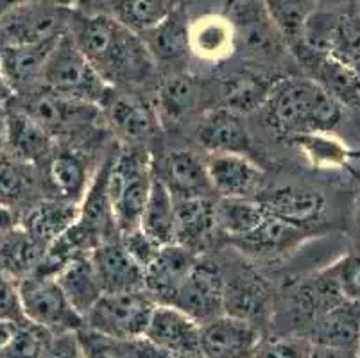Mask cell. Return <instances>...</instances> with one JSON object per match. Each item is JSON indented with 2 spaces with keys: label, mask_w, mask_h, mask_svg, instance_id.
<instances>
[{
  "label": "cell",
  "mask_w": 360,
  "mask_h": 358,
  "mask_svg": "<svg viewBox=\"0 0 360 358\" xmlns=\"http://www.w3.org/2000/svg\"><path fill=\"white\" fill-rule=\"evenodd\" d=\"M274 84L250 70L231 72L221 83L222 108L242 115L265 104Z\"/></svg>",
  "instance_id": "cell-32"
},
{
  "label": "cell",
  "mask_w": 360,
  "mask_h": 358,
  "mask_svg": "<svg viewBox=\"0 0 360 358\" xmlns=\"http://www.w3.org/2000/svg\"><path fill=\"white\" fill-rule=\"evenodd\" d=\"M22 310L29 323L51 333L79 331L84 326L83 315L75 312L54 276L32 274L18 281Z\"/></svg>",
  "instance_id": "cell-6"
},
{
  "label": "cell",
  "mask_w": 360,
  "mask_h": 358,
  "mask_svg": "<svg viewBox=\"0 0 360 358\" xmlns=\"http://www.w3.org/2000/svg\"><path fill=\"white\" fill-rule=\"evenodd\" d=\"M45 248L22 226L0 233V271L15 281L34 274L44 260Z\"/></svg>",
  "instance_id": "cell-24"
},
{
  "label": "cell",
  "mask_w": 360,
  "mask_h": 358,
  "mask_svg": "<svg viewBox=\"0 0 360 358\" xmlns=\"http://www.w3.org/2000/svg\"><path fill=\"white\" fill-rule=\"evenodd\" d=\"M198 262V255L191 249L179 244L163 245L143 269V288L158 305H170Z\"/></svg>",
  "instance_id": "cell-15"
},
{
  "label": "cell",
  "mask_w": 360,
  "mask_h": 358,
  "mask_svg": "<svg viewBox=\"0 0 360 358\" xmlns=\"http://www.w3.org/2000/svg\"><path fill=\"white\" fill-rule=\"evenodd\" d=\"M41 358H83L77 331L52 335L51 343H49Z\"/></svg>",
  "instance_id": "cell-46"
},
{
  "label": "cell",
  "mask_w": 360,
  "mask_h": 358,
  "mask_svg": "<svg viewBox=\"0 0 360 358\" xmlns=\"http://www.w3.org/2000/svg\"><path fill=\"white\" fill-rule=\"evenodd\" d=\"M72 8L58 0H29L0 16V45H25L63 34Z\"/></svg>",
  "instance_id": "cell-7"
},
{
  "label": "cell",
  "mask_w": 360,
  "mask_h": 358,
  "mask_svg": "<svg viewBox=\"0 0 360 358\" xmlns=\"http://www.w3.org/2000/svg\"><path fill=\"white\" fill-rule=\"evenodd\" d=\"M20 110L56 140L58 136H65L94 122L99 108L61 97L45 87H38L22 95Z\"/></svg>",
  "instance_id": "cell-8"
},
{
  "label": "cell",
  "mask_w": 360,
  "mask_h": 358,
  "mask_svg": "<svg viewBox=\"0 0 360 358\" xmlns=\"http://www.w3.org/2000/svg\"><path fill=\"white\" fill-rule=\"evenodd\" d=\"M54 278L58 280L61 290L65 292V295L68 298L72 307L75 308V312L83 315V319L84 315L90 312V308L104 294L96 269L91 265L88 255L72 260Z\"/></svg>",
  "instance_id": "cell-28"
},
{
  "label": "cell",
  "mask_w": 360,
  "mask_h": 358,
  "mask_svg": "<svg viewBox=\"0 0 360 358\" xmlns=\"http://www.w3.org/2000/svg\"><path fill=\"white\" fill-rule=\"evenodd\" d=\"M205 167L212 188L221 197L251 199L264 183L260 169L245 154L212 153L206 156Z\"/></svg>",
  "instance_id": "cell-17"
},
{
  "label": "cell",
  "mask_w": 360,
  "mask_h": 358,
  "mask_svg": "<svg viewBox=\"0 0 360 358\" xmlns=\"http://www.w3.org/2000/svg\"><path fill=\"white\" fill-rule=\"evenodd\" d=\"M139 228L162 248L176 242L174 197L156 176L153 177Z\"/></svg>",
  "instance_id": "cell-27"
},
{
  "label": "cell",
  "mask_w": 360,
  "mask_h": 358,
  "mask_svg": "<svg viewBox=\"0 0 360 358\" xmlns=\"http://www.w3.org/2000/svg\"><path fill=\"white\" fill-rule=\"evenodd\" d=\"M349 0H314V4H316V9H335L340 8V6L348 4Z\"/></svg>",
  "instance_id": "cell-51"
},
{
  "label": "cell",
  "mask_w": 360,
  "mask_h": 358,
  "mask_svg": "<svg viewBox=\"0 0 360 358\" xmlns=\"http://www.w3.org/2000/svg\"><path fill=\"white\" fill-rule=\"evenodd\" d=\"M111 0H74V9L84 13H99V8H108Z\"/></svg>",
  "instance_id": "cell-48"
},
{
  "label": "cell",
  "mask_w": 360,
  "mask_h": 358,
  "mask_svg": "<svg viewBox=\"0 0 360 358\" xmlns=\"http://www.w3.org/2000/svg\"><path fill=\"white\" fill-rule=\"evenodd\" d=\"M265 213L292 228L314 222L325 210V199L319 192L303 186H281L258 199Z\"/></svg>",
  "instance_id": "cell-20"
},
{
  "label": "cell",
  "mask_w": 360,
  "mask_h": 358,
  "mask_svg": "<svg viewBox=\"0 0 360 358\" xmlns=\"http://www.w3.org/2000/svg\"><path fill=\"white\" fill-rule=\"evenodd\" d=\"M174 197L176 242L199 255L208 248L217 233L215 222V201L206 196Z\"/></svg>",
  "instance_id": "cell-19"
},
{
  "label": "cell",
  "mask_w": 360,
  "mask_h": 358,
  "mask_svg": "<svg viewBox=\"0 0 360 358\" xmlns=\"http://www.w3.org/2000/svg\"><path fill=\"white\" fill-rule=\"evenodd\" d=\"M13 330H15V324L0 323V347L8 343V339L11 337V333H13Z\"/></svg>",
  "instance_id": "cell-52"
},
{
  "label": "cell",
  "mask_w": 360,
  "mask_h": 358,
  "mask_svg": "<svg viewBox=\"0 0 360 358\" xmlns=\"http://www.w3.org/2000/svg\"><path fill=\"white\" fill-rule=\"evenodd\" d=\"M312 350L314 344L303 337H262L251 358H309Z\"/></svg>",
  "instance_id": "cell-41"
},
{
  "label": "cell",
  "mask_w": 360,
  "mask_h": 358,
  "mask_svg": "<svg viewBox=\"0 0 360 358\" xmlns=\"http://www.w3.org/2000/svg\"><path fill=\"white\" fill-rule=\"evenodd\" d=\"M188 49L205 59H221L235 49L233 27L228 16L205 15L188 25Z\"/></svg>",
  "instance_id": "cell-30"
},
{
  "label": "cell",
  "mask_w": 360,
  "mask_h": 358,
  "mask_svg": "<svg viewBox=\"0 0 360 358\" xmlns=\"http://www.w3.org/2000/svg\"><path fill=\"white\" fill-rule=\"evenodd\" d=\"M153 177L155 170L146 149L127 146L111 154L108 193L119 235L139 228Z\"/></svg>",
  "instance_id": "cell-3"
},
{
  "label": "cell",
  "mask_w": 360,
  "mask_h": 358,
  "mask_svg": "<svg viewBox=\"0 0 360 358\" xmlns=\"http://www.w3.org/2000/svg\"><path fill=\"white\" fill-rule=\"evenodd\" d=\"M198 142L212 153L244 154L250 149L251 138L240 115L228 108H214L206 111L199 120Z\"/></svg>",
  "instance_id": "cell-21"
},
{
  "label": "cell",
  "mask_w": 360,
  "mask_h": 358,
  "mask_svg": "<svg viewBox=\"0 0 360 358\" xmlns=\"http://www.w3.org/2000/svg\"><path fill=\"white\" fill-rule=\"evenodd\" d=\"M172 9L174 0H111L106 13L136 34H143L162 24Z\"/></svg>",
  "instance_id": "cell-35"
},
{
  "label": "cell",
  "mask_w": 360,
  "mask_h": 358,
  "mask_svg": "<svg viewBox=\"0 0 360 358\" xmlns=\"http://www.w3.org/2000/svg\"><path fill=\"white\" fill-rule=\"evenodd\" d=\"M267 312V292L257 278L237 276L224 280V314L257 324Z\"/></svg>",
  "instance_id": "cell-34"
},
{
  "label": "cell",
  "mask_w": 360,
  "mask_h": 358,
  "mask_svg": "<svg viewBox=\"0 0 360 358\" xmlns=\"http://www.w3.org/2000/svg\"><path fill=\"white\" fill-rule=\"evenodd\" d=\"M47 165L49 181L58 192V197L79 205L91 181L83 154L74 149L52 151Z\"/></svg>",
  "instance_id": "cell-26"
},
{
  "label": "cell",
  "mask_w": 360,
  "mask_h": 358,
  "mask_svg": "<svg viewBox=\"0 0 360 358\" xmlns=\"http://www.w3.org/2000/svg\"><path fill=\"white\" fill-rule=\"evenodd\" d=\"M0 323L15 324V326L29 323L22 310L18 281L9 278L2 271H0Z\"/></svg>",
  "instance_id": "cell-43"
},
{
  "label": "cell",
  "mask_w": 360,
  "mask_h": 358,
  "mask_svg": "<svg viewBox=\"0 0 360 358\" xmlns=\"http://www.w3.org/2000/svg\"><path fill=\"white\" fill-rule=\"evenodd\" d=\"M170 307L185 312L201 326L210 323L224 314V276L210 264L198 262L174 294Z\"/></svg>",
  "instance_id": "cell-10"
},
{
  "label": "cell",
  "mask_w": 360,
  "mask_h": 358,
  "mask_svg": "<svg viewBox=\"0 0 360 358\" xmlns=\"http://www.w3.org/2000/svg\"><path fill=\"white\" fill-rule=\"evenodd\" d=\"M31 163H25L13 154L0 153V206L11 208L25 201L34 190V174Z\"/></svg>",
  "instance_id": "cell-38"
},
{
  "label": "cell",
  "mask_w": 360,
  "mask_h": 358,
  "mask_svg": "<svg viewBox=\"0 0 360 358\" xmlns=\"http://www.w3.org/2000/svg\"><path fill=\"white\" fill-rule=\"evenodd\" d=\"M267 213L262 205L253 199L244 197H219L215 201V222L217 231H222L233 241H244L251 233L257 231Z\"/></svg>",
  "instance_id": "cell-29"
},
{
  "label": "cell",
  "mask_w": 360,
  "mask_h": 358,
  "mask_svg": "<svg viewBox=\"0 0 360 358\" xmlns=\"http://www.w3.org/2000/svg\"><path fill=\"white\" fill-rule=\"evenodd\" d=\"M52 335L54 333L32 323L15 326L8 343L0 347V358H41Z\"/></svg>",
  "instance_id": "cell-40"
},
{
  "label": "cell",
  "mask_w": 360,
  "mask_h": 358,
  "mask_svg": "<svg viewBox=\"0 0 360 358\" xmlns=\"http://www.w3.org/2000/svg\"><path fill=\"white\" fill-rule=\"evenodd\" d=\"M228 20L233 27L235 49L251 58L276 56L285 41L265 11L264 0H231Z\"/></svg>",
  "instance_id": "cell-9"
},
{
  "label": "cell",
  "mask_w": 360,
  "mask_h": 358,
  "mask_svg": "<svg viewBox=\"0 0 360 358\" xmlns=\"http://www.w3.org/2000/svg\"><path fill=\"white\" fill-rule=\"evenodd\" d=\"M77 215H79V205L56 197L31 206V210L22 219L20 226L34 241L47 248L77 221Z\"/></svg>",
  "instance_id": "cell-25"
},
{
  "label": "cell",
  "mask_w": 360,
  "mask_h": 358,
  "mask_svg": "<svg viewBox=\"0 0 360 358\" xmlns=\"http://www.w3.org/2000/svg\"><path fill=\"white\" fill-rule=\"evenodd\" d=\"M359 221H360V203H359Z\"/></svg>",
  "instance_id": "cell-57"
},
{
  "label": "cell",
  "mask_w": 360,
  "mask_h": 358,
  "mask_svg": "<svg viewBox=\"0 0 360 358\" xmlns=\"http://www.w3.org/2000/svg\"><path fill=\"white\" fill-rule=\"evenodd\" d=\"M58 2L63 6H68V8H72V4H74V0H58Z\"/></svg>",
  "instance_id": "cell-55"
},
{
  "label": "cell",
  "mask_w": 360,
  "mask_h": 358,
  "mask_svg": "<svg viewBox=\"0 0 360 358\" xmlns=\"http://www.w3.org/2000/svg\"><path fill=\"white\" fill-rule=\"evenodd\" d=\"M143 339L176 358L201 357V324L170 305H156Z\"/></svg>",
  "instance_id": "cell-11"
},
{
  "label": "cell",
  "mask_w": 360,
  "mask_h": 358,
  "mask_svg": "<svg viewBox=\"0 0 360 358\" xmlns=\"http://www.w3.org/2000/svg\"><path fill=\"white\" fill-rule=\"evenodd\" d=\"M265 108L271 126L292 136L328 131L340 120V104L312 79H285L276 83Z\"/></svg>",
  "instance_id": "cell-2"
},
{
  "label": "cell",
  "mask_w": 360,
  "mask_h": 358,
  "mask_svg": "<svg viewBox=\"0 0 360 358\" xmlns=\"http://www.w3.org/2000/svg\"><path fill=\"white\" fill-rule=\"evenodd\" d=\"M309 358H346L345 350H335V347L326 346H314L312 353Z\"/></svg>",
  "instance_id": "cell-49"
},
{
  "label": "cell",
  "mask_w": 360,
  "mask_h": 358,
  "mask_svg": "<svg viewBox=\"0 0 360 358\" xmlns=\"http://www.w3.org/2000/svg\"><path fill=\"white\" fill-rule=\"evenodd\" d=\"M156 305L147 290L108 292L84 315L83 328L120 343L142 339Z\"/></svg>",
  "instance_id": "cell-5"
},
{
  "label": "cell",
  "mask_w": 360,
  "mask_h": 358,
  "mask_svg": "<svg viewBox=\"0 0 360 358\" xmlns=\"http://www.w3.org/2000/svg\"><path fill=\"white\" fill-rule=\"evenodd\" d=\"M201 90L195 77L188 74L170 75L160 87L156 97V113L160 124H181L198 106Z\"/></svg>",
  "instance_id": "cell-31"
},
{
  "label": "cell",
  "mask_w": 360,
  "mask_h": 358,
  "mask_svg": "<svg viewBox=\"0 0 360 358\" xmlns=\"http://www.w3.org/2000/svg\"><path fill=\"white\" fill-rule=\"evenodd\" d=\"M127 351H129V358H176L169 354L167 351L160 350L155 344H150L149 340L136 339L127 343Z\"/></svg>",
  "instance_id": "cell-47"
},
{
  "label": "cell",
  "mask_w": 360,
  "mask_h": 358,
  "mask_svg": "<svg viewBox=\"0 0 360 358\" xmlns=\"http://www.w3.org/2000/svg\"><path fill=\"white\" fill-rule=\"evenodd\" d=\"M356 13L360 15V0H356Z\"/></svg>",
  "instance_id": "cell-56"
},
{
  "label": "cell",
  "mask_w": 360,
  "mask_h": 358,
  "mask_svg": "<svg viewBox=\"0 0 360 358\" xmlns=\"http://www.w3.org/2000/svg\"><path fill=\"white\" fill-rule=\"evenodd\" d=\"M104 294L108 292L146 290L143 269L126 251L119 236L103 241L88 252Z\"/></svg>",
  "instance_id": "cell-18"
},
{
  "label": "cell",
  "mask_w": 360,
  "mask_h": 358,
  "mask_svg": "<svg viewBox=\"0 0 360 358\" xmlns=\"http://www.w3.org/2000/svg\"><path fill=\"white\" fill-rule=\"evenodd\" d=\"M9 94H11V90H9V87L6 84L4 77H2V72H0V106H2V103L9 97Z\"/></svg>",
  "instance_id": "cell-54"
},
{
  "label": "cell",
  "mask_w": 360,
  "mask_h": 358,
  "mask_svg": "<svg viewBox=\"0 0 360 358\" xmlns=\"http://www.w3.org/2000/svg\"><path fill=\"white\" fill-rule=\"evenodd\" d=\"M77 337L83 350V358H129L127 343L110 339L86 328H81Z\"/></svg>",
  "instance_id": "cell-42"
},
{
  "label": "cell",
  "mask_w": 360,
  "mask_h": 358,
  "mask_svg": "<svg viewBox=\"0 0 360 358\" xmlns=\"http://www.w3.org/2000/svg\"><path fill=\"white\" fill-rule=\"evenodd\" d=\"M312 335L316 346L345 350L360 335V315L348 303H340L314 321Z\"/></svg>",
  "instance_id": "cell-33"
},
{
  "label": "cell",
  "mask_w": 360,
  "mask_h": 358,
  "mask_svg": "<svg viewBox=\"0 0 360 358\" xmlns=\"http://www.w3.org/2000/svg\"><path fill=\"white\" fill-rule=\"evenodd\" d=\"M60 36L36 44L0 45V72L11 94L24 95L41 87L44 68Z\"/></svg>",
  "instance_id": "cell-13"
},
{
  "label": "cell",
  "mask_w": 360,
  "mask_h": 358,
  "mask_svg": "<svg viewBox=\"0 0 360 358\" xmlns=\"http://www.w3.org/2000/svg\"><path fill=\"white\" fill-rule=\"evenodd\" d=\"M41 87L61 97L101 108L113 88L91 67L86 56L67 32L60 36L44 68Z\"/></svg>",
  "instance_id": "cell-4"
},
{
  "label": "cell",
  "mask_w": 360,
  "mask_h": 358,
  "mask_svg": "<svg viewBox=\"0 0 360 358\" xmlns=\"http://www.w3.org/2000/svg\"><path fill=\"white\" fill-rule=\"evenodd\" d=\"M15 226V222H13V215L11 212H9V208H6V206H0V233L6 231V229L13 228Z\"/></svg>",
  "instance_id": "cell-50"
},
{
  "label": "cell",
  "mask_w": 360,
  "mask_h": 358,
  "mask_svg": "<svg viewBox=\"0 0 360 358\" xmlns=\"http://www.w3.org/2000/svg\"><path fill=\"white\" fill-rule=\"evenodd\" d=\"M155 176L169 188L172 196L210 197V193H214L206 174L205 160L198 158L191 151H172L167 154L160 163L158 174Z\"/></svg>",
  "instance_id": "cell-22"
},
{
  "label": "cell",
  "mask_w": 360,
  "mask_h": 358,
  "mask_svg": "<svg viewBox=\"0 0 360 358\" xmlns=\"http://www.w3.org/2000/svg\"><path fill=\"white\" fill-rule=\"evenodd\" d=\"M326 54L360 75V15L355 11L337 13Z\"/></svg>",
  "instance_id": "cell-37"
},
{
  "label": "cell",
  "mask_w": 360,
  "mask_h": 358,
  "mask_svg": "<svg viewBox=\"0 0 360 358\" xmlns=\"http://www.w3.org/2000/svg\"><path fill=\"white\" fill-rule=\"evenodd\" d=\"M101 110H104L108 122L115 129V133L126 138L129 146H140L147 142L160 129L156 108L124 90L113 88Z\"/></svg>",
  "instance_id": "cell-14"
},
{
  "label": "cell",
  "mask_w": 360,
  "mask_h": 358,
  "mask_svg": "<svg viewBox=\"0 0 360 358\" xmlns=\"http://www.w3.org/2000/svg\"><path fill=\"white\" fill-rule=\"evenodd\" d=\"M24 2H29V0H0V16L6 15L9 9L16 8V6L24 4Z\"/></svg>",
  "instance_id": "cell-53"
},
{
  "label": "cell",
  "mask_w": 360,
  "mask_h": 358,
  "mask_svg": "<svg viewBox=\"0 0 360 358\" xmlns=\"http://www.w3.org/2000/svg\"><path fill=\"white\" fill-rule=\"evenodd\" d=\"M264 6L289 47L300 41L303 25L316 9L314 0H264Z\"/></svg>",
  "instance_id": "cell-39"
},
{
  "label": "cell",
  "mask_w": 360,
  "mask_h": 358,
  "mask_svg": "<svg viewBox=\"0 0 360 358\" xmlns=\"http://www.w3.org/2000/svg\"><path fill=\"white\" fill-rule=\"evenodd\" d=\"M292 52L297 61L309 72L310 79L321 87L337 103L356 104L360 103V75L337 61L325 52H317L305 47L303 44L292 45Z\"/></svg>",
  "instance_id": "cell-16"
},
{
  "label": "cell",
  "mask_w": 360,
  "mask_h": 358,
  "mask_svg": "<svg viewBox=\"0 0 360 358\" xmlns=\"http://www.w3.org/2000/svg\"><path fill=\"white\" fill-rule=\"evenodd\" d=\"M330 272L346 300L360 303V252L346 256Z\"/></svg>",
  "instance_id": "cell-44"
},
{
  "label": "cell",
  "mask_w": 360,
  "mask_h": 358,
  "mask_svg": "<svg viewBox=\"0 0 360 358\" xmlns=\"http://www.w3.org/2000/svg\"><path fill=\"white\" fill-rule=\"evenodd\" d=\"M260 339L257 324L222 314L201 326L199 350L202 358H251Z\"/></svg>",
  "instance_id": "cell-12"
},
{
  "label": "cell",
  "mask_w": 360,
  "mask_h": 358,
  "mask_svg": "<svg viewBox=\"0 0 360 358\" xmlns=\"http://www.w3.org/2000/svg\"><path fill=\"white\" fill-rule=\"evenodd\" d=\"M120 242L126 248L133 258L140 264V267L146 269L150 264V260L155 258L156 252L160 251L162 245L156 244L155 241H150L149 236L142 231L140 228H133L129 231H124L119 235Z\"/></svg>",
  "instance_id": "cell-45"
},
{
  "label": "cell",
  "mask_w": 360,
  "mask_h": 358,
  "mask_svg": "<svg viewBox=\"0 0 360 358\" xmlns=\"http://www.w3.org/2000/svg\"><path fill=\"white\" fill-rule=\"evenodd\" d=\"M68 34L111 88L140 87L155 72L156 59L143 38L108 13L72 8Z\"/></svg>",
  "instance_id": "cell-1"
},
{
  "label": "cell",
  "mask_w": 360,
  "mask_h": 358,
  "mask_svg": "<svg viewBox=\"0 0 360 358\" xmlns=\"http://www.w3.org/2000/svg\"><path fill=\"white\" fill-rule=\"evenodd\" d=\"M6 143L13 156L31 165L47 160L54 149V138L20 108L6 113Z\"/></svg>",
  "instance_id": "cell-23"
},
{
  "label": "cell",
  "mask_w": 360,
  "mask_h": 358,
  "mask_svg": "<svg viewBox=\"0 0 360 358\" xmlns=\"http://www.w3.org/2000/svg\"><path fill=\"white\" fill-rule=\"evenodd\" d=\"M188 20L179 8H174L162 24L140 34L149 47L153 58L174 59L185 54L188 49Z\"/></svg>",
  "instance_id": "cell-36"
}]
</instances>
